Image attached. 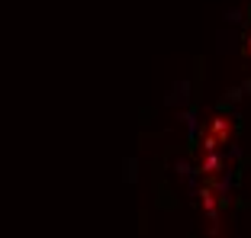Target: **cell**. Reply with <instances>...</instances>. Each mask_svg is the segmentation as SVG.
Here are the masks:
<instances>
[{"label": "cell", "instance_id": "1", "mask_svg": "<svg viewBox=\"0 0 251 238\" xmlns=\"http://www.w3.org/2000/svg\"><path fill=\"white\" fill-rule=\"evenodd\" d=\"M228 135H232L228 123H226V119H216V123H213V138L219 142V145H226V142H228Z\"/></svg>", "mask_w": 251, "mask_h": 238}, {"label": "cell", "instance_id": "2", "mask_svg": "<svg viewBox=\"0 0 251 238\" xmlns=\"http://www.w3.org/2000/svg\"><path fill=\"white\" fill-rule=\"evenodd\" d=\"M222 168V154H209L203 161V171H219Z\"/></svg>", "mask_w": 251, "mask_h": 238}, {"label": "cell", "instance_id": "5", "mask_svg": "<svg viewBox=\"0 0 251 238\" xmlns=\"http://www.w3.org/2000/svg\"><path fill=\"white\" fill-rule=\"evenodd\" d=\"M248 52H251V36H248Z\"/></svg>", "mask_w": 251, "mask_h": 238}, {"label": "cell", "instance_id": "3", "mask_svg": "<svg viewBox=\"0 0 251 238\" xmlns=\"http://www.w3.org/2000/svg\"><path fill=\"white\" fill-rule=\"evenodd\" d=\"M228 100H242V87H228Z\"/></svg>", "mask_w": 251, "mask_h": 238}, {"label": "cell", "instance_id": "4", "mask_svg": "<svg viewBox=\"0 0 251 238\" xmlns=\"http://www.w3.org/2000/svg\"><path fill=\"white\" fill-rule=\"evenodd\" d=\"M245 90H248V97H251V81H245V84H242V93Z\"/></svg>", "mask_w": 251, "mask_h": 238}]
</instances>
